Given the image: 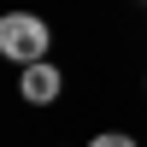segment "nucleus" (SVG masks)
<instances>
[{"label": "nucleus", "instance_id": "nucleus-1", "mask_svg": "<svg viewBox=\"0 0 147 147\" xmlns=\"http://www.w3.org/2000/svg\"><path fill=\"white\" fill-rule=\"evenodd\" d=\"M47 47H53V30H47L41 12H6V18H0V53H6L18 71L24 65H41Z\"/></svg>", "mask_w": 147, "mask_h": 147}, {"label": "nucleus", "instance_id": "nucleus-2", "mask_svg": "<svg viewBox=\"0 0 147 147\" xmlns=\"http://www.w3.org/2000/svg\"><path fill=\"white\" fill-rule=\"evenodd\" d=\"M18 94L30 106H53L59 94H65V71L53 65V59H41V65H24V77H18Z\"/></svg>", "mask_w": 147, "mask_h": 147}, {"label": "nucleus", "instance_id": "nucleus-3", "mask_svg": "<svg viewBox=\"0 0 147 147\" xmlns=\"http://www.w3.org/2000/svg\"><path fill=\"white\" fill-rule=\"evenodd\" d=\"M88 147H136V136H124V129H100V136H88Z\"/></svg>", "mask_w": 147, "mask_h": 147}]
</instances>
